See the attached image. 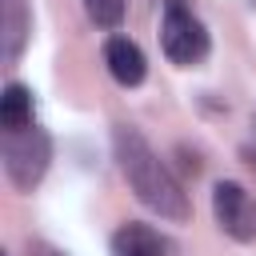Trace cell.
<instances>
[{"label":"cell","instance_id":"obj_10","mask_svg":"<svg viewBox=\"0 0 256 256\" xmlns=\"http://www.w3.org/2000/svg\"><path fill=\"white\" fill-rule=\"evenodd\" d=\"M32 256H60V252H56V248H44V244H36V248H32Z\"/></svg>","mask_w":256,"mask_h":256},{"label":"cell","instance_id":"obj_6","mask_svg":"<svg viewBox=\"0 0 256 256\" xmlns=\"http://www.w3.org/2000/svg\"><path fill=\"white\" fill-rule=\"evenodd\" d=\"M32 32L28 0H0V44H4V64H16Z\"/></svg>","mask_w":256,"mask_h":256},{"label":"cell","instance_id":"obj_8","mask_svg":"<svg viewBox=\"0 0 256 256\" xmlns=\"http://www.w3.org/2000/svg\"><path fill=\"white\" fill-rule=\"evenodd\" d=\"M32 124V92L20 80H8L0 92V128L4 132H20Z\"/></svg>","mask_w":256,"mask_h":256},{"label":"cell","instance_id":"obj_2","mask_svg":"<svg viewBox=\"0 0 256 256\" xmlns=\"http://www.w3.org/2000/svg\"><path fill=\"white\" fill-rule=\"evenodd\" d=\"M0 160H4V176L12 180V188L20 192H32L44 172H48V160H52V140L44 128L28 124L20 132H4V144H0Z\"/></svg>","mask_w":256,"mask_h":256},{"label":"cell","instance_id":"obj_7","mask_svg":"<svg viewBox=\"0 0 256 256\" xmlns=\"http://www.w3.org/2000/svg\"><path fill=\"white\" fill-rule=\"evenodd\" d=\"M164 252H168L164 236L156 228H148V224L128 220V224H120L112 232V256H164Z\"/></svg>","mask_w":256,"mask_h":256},{"label":"cell","instance_id":"obj_1","mask_svg":"<svg viewBox=\"0 0 256 256\" xmlns=\"http://www.w3.org/2000/svg\"><path fill=\"white\" fill-rule=\"evenodd\" d=\"M112 148H116V160H120V172H124L128 188L136 192V200L144 208H152L156 216L176 220V224L192 216V204H188L180 180L168 172V164L152 152V144L132 124H116L112 128Z\"/></svg>","mask_w":256,"mask_h":256},{"label":"cell","instance_id":"obj_9","mask_svg":"<svg viewBox=\"0 0 256 256\" xmlns=\"http://www.w3.org/2000/svg\"><path fill=\"white\" fill-rule=\"evenodd\" d=\"M84 12H88L92 24H100V28H120V20H124V0H84Z\"/></svg>","mask_w":256,"mask_h":256},{"label":"cell","instance_id":"obj_3","mask_svg":"<svg viewBox=\"0 0 256 256\" xmlns=\"http://www.w3.org/2000/svg\"><path fill=\"white\" fill-rule=\"evenodd\" d=\"M160 48L172 64H200L208 56V28L192 16L184 0H164V20H160Z\"/></svg>","mask_w":256,"mask_h":256},{"label":"cell","instance_id":"obj_5","mask_svg":"<svg viewBox=\"0 0 256 256\" xmlns=\"http://www.w3.org/2000/svg\"><path fill=\"white\" fill-rule=\"evenodd\" d=\"M104 64H108L112 80L124 84V88H136L144 80V72H148V60H144L140 44H132L128 36H112L104 44Z\"/></svg>","mask_w":256,"mask_h":256},{"label":"cell","instance_id":"obj_4","mask_svg":"<svg viewBox=\"0 0 256 256\" xmlns=\"http://www.w3.org/2000/svg\"><path fill=\"white\" fill-rule=\"evenodd\" d=\"M212 212H216L220 232H228L232 240H240V244L256 240V196L244 184L220 180L212 188Z\"/></svg>","mask_w":256,"mask_h":256}]
</instances>
